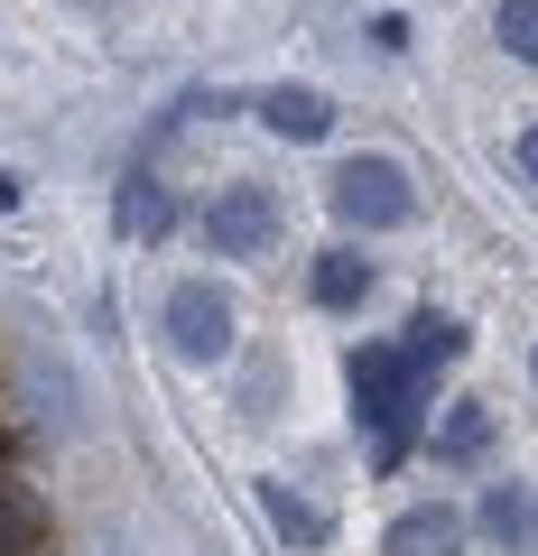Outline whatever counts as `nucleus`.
<instances>
[{
  "mask_svg": "<svg viewBox=\"0 0 538 556\" xmlns=\"http://www.w3.org/2000/svg\"><path fill=\"white\" fill-rule=\"evenodd\" d=\"M343 390H353L362 427L380 437V464L409 455V437H418V408H427V371L399 343H353L343 353Z\"/></svg>",
  "mask_w": 538,
  "mask_h": 556,
  "instance_id": "f257e3e1",
  "label": "nucleus"
},
{
  "mask_svg": "<svg viewBox=\"0 0 538 556\" xmlns=\"http://www.w3.org/2000/svg\"><path fill=\"white\" fill-rule=\"evenodd\" d=\"M325 204H335L343 232H399V223L418 214V186H409V167H399V159L362 149V159H343L335 177H325Z\"/></svg>",
  "mask_w": 538,
  "mask_h": 556,
  "instance_id": "f03ea898",
  "label": "nucleus"
},
{
  "mask_svg": "<svg viewBox=\"0 0 538 556\" xmlns=\"http://www.w3.org/2000/svg\"><path fill=\"white\" fill-rule=\"evenodd\" d=\"M159 325H167V353H177V362H196V371H204V362H233V298H223V288H214V278H177V288H167V306H159Z\"/></svg>",
  "mask_w": 538,
  "mask_h": 556,
  "instance_id": "7ed1b4c3",
  "label": "nucleus"
},
{
  "mask_svg": "<svg viewBox=\"0 0 538 556\" xmlns=\"http://www.w3.org/2000/svg\"><path fill=\"white\" fill-rule=\"evenodd\" d=\"M270 241H279V186H223V195L204 204V251L260 260Z\"/></svg>",
  "mask_w": 538,
  "mask_h": 556,
  "instance_id": "20e7f679",
  "label": "nucleus"
},
{
  "mask_svg": "<svg viewBox=\"0 0 538 556\" xmlns=\"http://www.w3.org/2000/svg\"><path fill=\"white\" fill-rule=\"evenodd\" d=\"M251 112H260V130H270V139H298V149H316V139L335 130V102H325L316 84H270Z\"/></svg>",
  "mask_w": 538,
  "mask_h": 556,
  "instance_id": "39448f33",
  "label": "nucleus"
},
{
  "mask_svg": "<svg viewBox=\"0 0 538 556\" xmlns=\"http://www.w3.org/2000/svg\"><path fill=\"white\" fill-rule=\"evenodd\" d=\"M455 547H464V510H446V501L399 510L390 538H380V556H455Z\"/></svg>",
  "mask_w": 538,
  "mask_h": 556,
  "instance_id": "423d86ee",
  "label": "nucleus"
},
{
  "mask_svg": "<svg viewBox=\"0 0 538 556\" xmlns=\"http://www.w3.org/2000/svg\"><path fill=\"white\" fill-rule=\"evenodd\" d=\"M167 223H177V195H167L159 177H121V195H112V232L121 241H159Z\"/></svg>",
  "mask_w": 538,
  "mask_h": 556,
  "instance_id": "0eeeda50",
  "label": "nucleus"
},
{
  "mask_svg": "<svg viewBox=\"0 0 538 556\" xmlns=\"http://www.w3.org/2000/svg\"><path fill=\"white\" fill-rule=\"evenodd\" d=\"M474 519H483V529H492L511 556H529V547H538V492H520V482H492Z\"/></svg>",
  "mask_w": 538,
  "mask_h": 556,
  "instance_id": "6e6552de",
  "label": "nucleus"
},
{
  "mask_svg": "<svg viewBox=\"0 0 538 556\" xmlns=\"http://www.w3.org/2000/svg\"><path fill=\"white\" fill-rule=\"evenodd\" d=\"M260 510H270V529H279L288 547H325V538H335V519H325V510H316V501H306V492H288L279 473L260 482Z\"/></svg>",
  "mask_w": 538,
  "mask_h": 556,
  "instance_id": "1a4fd4ad",
  "label": "nucleus"
},
{
  "mask_svg": "<svg viewBox=\"0 0 538 556\" xmlns=\"http://www.w3.org/2000/svg\"><path fill=\"white\" fill-rule=\"evenodd\" d=\"M464 316H446V306H418V316H409V343H399V353L418 362V371H446V362H464Z\"/></svg>",
  "mask_w": 538,
  "mask_h": 556,
  "instance_id": "9d476101",
  "label": "nucleus"
},
{
  "mask_svg": "<svg viewBox=\"0 0 538 556\" xmlns=\"http://www.w3.org/2000/svg\"><path fill=\"white\" fill-rule=\"evenodd\" d=\"M306 298H316V306H362V298H372V260H362V251H325L316 269H306Z\"/></svg>",
  "mask_w": 538,
  "mask_h": 556,
  "instance_id": "9b49d317",
  "label": "nucleus"
},
{
  "mask_svg": "<svg viewBox=\"0 0 538 556\" xmlns=\"http://www.w3.org/2000/svg\"><path fill=\"white\" fill-rule=\"evenodd\" d=\"M483 455H492V408L483 399H455L446 427H437V464H483Z\"/></svg>",
  "mask_w": 538,
  "mask_h": 556,
  "instance_id": "f8f14e48",
  "label": "nucleus"
},
{
  "mask_svg": "<svg viewBox=\"0 0 538 556\" xmlns=\"http://www.w3.org/2000/svg\"><path fill=\"white\" fill-rule=\"evenodd\" d=\"M38 538H47V510L20 492V482H0V556H28Z\"/></svg>",
  "mask_w": 538,
  "mask_h": 556,
  "instance_id": "ddd939ff",
  "label": "nucleus"
},
{
  "mask_svg": "<svg viewBox=\"0 0 538 556\" xmlns=\"http://www.w3.org/2000/svg\"><path fill=\"white\" fill-rule=\"evenodd\" d=\"M492 38L511 47L520 65H538V0H501V10H492Z\"/></svg>",
  "mask_w": 538,
  "mask_h": 556,
  "instance_id": "4468645a",
  "label": "nucleus"
},
{
  "mask_svg": "<svg viewBox=\"0 0 538 556\" xmlns=\"http://www.w3.org/2000/svg\"><path fill=\"white\" fill-rule=\"evenodd\" d=\"M372 47H380V56H399V47H409V20H399V10H380V20H372Z\"/></svg>",
  "mask_w": 538,
  "mask_h": 556,
  "instance_id": "2eb2a0df",
  "label": "nucleus"
},
{
  "mask_svg": "<svg viewBox=\"0 0 538 556\" xmlns=\"http://www.w3.org/2000/svg\"><path fill=\"white\" fill-rule=\"evenodd\" d=\"M20 195H28V177H20V167H0V214H20Z\"/></svg>",
  "mask_w": 538,
  "mask_h": 556,
  "instance_id": "dca6fc26",
  "label": "nucleus"
},
{
  "mask_svg": "<svg viewBox=\"0 0 538 556\" xmlns=\"http://www.w3.org/2000/svg\"><path fill=\"white\" fill-rule=\"evenodd\" d=\"M520 167H529V186H538V121L520 130Z\"/></svg>",
  "mask_w": 538,
  "mask_h": 556,
  "instance_id": "f3484780",
  "label": "nucleus"
},
{
  "mask_svg": "<svg viewBox=\"0 0 538 556\" xmlns=\"http://www.w3.org/2000/svg\"><path fill=\"white\" fill-rule=\"evenodd\" d=\"M529 380H538V353H529Z\"/></svg>",
  "mask_w": 538,
  "mask_h": 556,
  "instance_id": "a211bd4d",
  "label": "nucleus"
}]
</instances>
